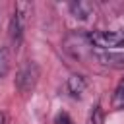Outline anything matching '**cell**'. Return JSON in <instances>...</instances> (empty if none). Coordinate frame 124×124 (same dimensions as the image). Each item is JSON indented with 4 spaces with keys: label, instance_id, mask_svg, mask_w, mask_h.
Here are the masks:
<instances>
[{
    "label": "cell",
    "instance_id": "obj_7",
    "mask_svg": "<svg viewBox=\"0 0 124 124\" xmlns=\"http://www.w3.org/2000/svg\"><path fill=\"white\" fill-rule=\"evenodd\" d=\"M110 108L112 110H124V78L116 83L112 97H110Z\"/></svg>",
    "mask_w": 124,
    "mask_h": 124
},
{
    "label": "cell",
    "instance_id": "obj_10",
    "mask_svg": "<svg viewBox=\"0 0 124 124\" xmlns=\"http://www.w3.org/2000/svg\"><path fill=\"white\" fill-rule=\"evenodd\" d=\"M54 124H74V120L70 118V114H66V112H60V114L56 116Z\"/></svg>",
    "mask_w": 124,
    "mask_h": 124
},
{
    "label": "cell",
    "instance_id": "obj_1",
    "mask_svg": "<svg viewBox=\"0 0 124 124\" xmlns=\"http://www.w3.org/2000/svg\"><path fill=\"white\" fill-rule=\"evenodd\" d=\"M91 50L99 52H124V31H85Z\"/></svg>",
    "mask_w": 124,
    "mask_h": 124
},
{
    "label": "cell",
    "instance_id": "obj_11",
    "mask_svg": "<svg viewBox=\"0 0 124 124\" xmlns=\"http://www.w3.org/2000/svg\"><path fill=\"white\" fill-rule=\"evenodd\" d=\"M0 124H6V114L0 110Z\"/></svg>",
    "mask_w": 124,
    "mask_h": 124
},
{
    "label": "cell",
    "instance_id": "obj_3",
    "mask_svg": "<svg viewBox=\"0 0 124 124\" xmlns=\"http://www.w3.org/2000/svg\"><path fill=\"white\" fill-rule=\"evenodd\" d=\"M39 78H41V68H39V64H37L35 60H25V62L19 66L17 74H16L14 85H16V89H17L21 95H25V93H31V91L35 89Z\"/></svg>",
    "mask_w": 124,
    "mask_h": 124
},
{
    "label": "cell",
    "instance_id": "obj_6",
    "mask_svg": "<svg viewBox=\"0 0 124 124\" xmlns=\"http://www.w3.org/2000/svg\"><path fill=\"white\" fill-rule=\"evenodd\" d=\"M68 10H70V14H72L76 19H81V21L89 19V17L95 14V6H93L91 2H85V0L70 2V4H68Z\"/></svg>",
    "mask_w": 124,
    "mask_h": 124
},
{
    "label": "cell",
    "instance_id": "obj_4",
    "mask_svg": "<svg viewBox=\"0 0 124 124\" xmlns=\"http://www.w3.org/2000/svg\"><path fill=\"white\" fill-rule=\"evenodd\" d=\"M91 58L97 60L103 66L114 68V70H124V52H99L91 50Z\"/></svg>",
    "mask_w": 124,
    "mask_h": 124
},
{
    "label": "cell",
    "instance_id": "obj_8",
    "mask_svg": "<svg viewBox=\"0 0 124 124\" xmlns=\"http://www.w3.org/2000/svg\"><path fill=\"white\" fill-rule=\"evenodd\" d=\"M89 124H105V110L101 108V105H99V103L91 108V114H89Z\"/></svg>",
    "mask_w": 124,
    "mask_h": 124
},
{
    "label": "cell",
    "instance_id": "obj_9",
    "mask_svg": "<svg viewBox=\"0 0 124 124\" xmlns=\"http://www.w3.org/2000/svg\"><path fill=\"white\" fill-rule=\"evenodd\" d=\"M10 70V56H8V50L6 48H0V79L8 74Z\"/></svg>",
    "mask_w": 124,
    "mask_h": 124
},
{
    "label": "cell",
    "instance_id": "obj_5",
    "mask_svg": "<svg viewBox=\"0 0 124 124\" xmlns=\"http://www.w3.org/2000/svg\"><path fill=\"white\" fill-rule=\"evenodd\" d=\"M87 85H89V83H87L85 76H81V74H72V76L66 79L64 89H66V93H68L72 99H81V95L85 93Z\"/></svg>",
    "mask_w": 124,
    "mask_h": 124
},
{
    "label": "cell",
    "instance_id": "obj_2",
    "mask_svg": "<svg viewBox=\"0 0 124 124\" xmlns=\"http://www.w3.org/2000/svg\"><path fill=\"white\" fill-rule=\"evenodd\" d=\"M31 12H33V4H29V2H17L14 6V14L10 17V27L8 29H10V41L16 48L23 41V33H25Z\"/></svg>",
    "mask_w": 124,
    "mask_h": 124
}]
</instances>
